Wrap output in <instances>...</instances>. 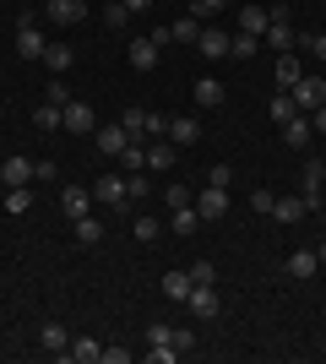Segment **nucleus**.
<instances>
[{
  "instance_id": "obj_1",
  "label": "nucleus",
  "mask_w": 326,
  "mask_h": 364,
  "mask_svg": "<svg viewBox=\"0 0 326 364\" xmlns=\"http://www.w3.org/2000/svg\"><path fill=\"white\" fill-rule=\"evenodd\" d=\"M44 49H49V38L33 28V11H22L16 16V55L22 60H44Z\"/></svg>"
},
{
  "instance_id": "obj_2",
  "label": "nucleus",
  "mask_w": 326,
  "mask_h": 364,
  "mask_svg": "<svg viewBox=\"0 0 326 364\" xmlns=\"http://www.w3.org/2000/svg\"><path fill=\"white\" fill-rule=\"evenodd\" d=\"M60 131H71V136H93V131H98V114H93V104L71 98V104L60 109Z\"/></svg>"
},
{
  "instance_id": "obj_3",
  "label": "nucleus",
  "mask_w": 326,
  "mask_h": 364,
  "mask_svg": "<svg viewBox=\"0 0 326 364\" xmlns=\"http://www.w3.org/2000/svg\"><path fill=\"white\" fill-rule=\"evenodd\" d=\"M261 38L278 49V55H288V49H294V28H288V11H283V6H272V11H266V33H261Z\"/></svg>"
},
{
  "instance_id": "obj_4",
  "label": "nucleus",
  "mask_w": 326,
  "mask_h": 364,
  "mask_svg": "<svg viewBox=\"0 0 326 364\" xmlns=\"http://www.w3.org/2000/svg\"><path fill=\"white\" fill-rule=\"evenodd\" d=\"M321 185H326V158H305V191H299V196H305L310 213H321V207H326V201H321Z\"/></svg>"
},
{
  "instance_id": "obj_5",
  "label": "nucleus",
  "mask_w": 326,
  "mask_h": 364,
  "mask_svg": "<svg viewBox=\"0 0 326 364\" xmlns=\"http://www.w3.org/2000/svg\"><path fill=\"white\" fill-rule=\"evenodd\" d=\"M294 104L310 114V109H321L326 104V76H299L294 82Z\"/></svg>"
},
{
  "instance_id": "obj_6",
  "label": "nucleus",
  "mask_w": 326,
  "mask_h": 364,
  "mask_svg": "<svg viewBox=\"0 0 326 364\" xmlns=\"http://www.w3.org/2000/svg\"><path fill=\"white\" fill-rule=\"evenodd\" d=\"M44 11L55 28H77L82 16H87V0H44Z\"/></svg>"
},
{
  "instance_id": "obj_7",
  "label": "nucleus",
  "mask_w": 326,
  "mask_h": 364,
  "mask_svg": "<svg viewBox=\"0 0 326 364\" xmlns=\"http://www.w3.org/2000/svg\"><path fill=\"white\" fill-rule=\"evenodd\" d=\"M93 201H98V207H125V201H131V196H125V180H120V174H98V180H93Z\"/></svg>"
},
{
  "instance_id": "obj_8",
  "label": "nucleus",
  "mask_w": 326,
  "mask_h": 364,
  "mask_svg": "<svg viewBox=\"0 0 326 364\" xmlns=\"http://www.w3.org/2000/svg\"><path fill=\"white\" fill-rule=\"evenodd\" d=\"M185 310H190L196 321H212L217 310H223V304H217V289H212V283H196V289H190V299H185Z\"/></svg>"
},
{
  "instance_id": "obj_9",
  "label": "nucleus",
  "mask_w": 326,
  "mask_h": 364,
  "mask_svg": "<svg viewBox=\"0 0 326 364\" xmlns=\"http://www.w3.org/2000/svg\"><path fill=\"white\" fill-rule=\"evenodd\" d=\"M229 38H234V33H223V28H212V22H207L202 38H196V49H202L207 60H229Z\"/></svg>"
},
{
  "instance_id": "obj_10",
  "label": "nucleus",
  "mask_w": 326,
  "mask_h": 364,
  "mask_svg": "<svg viewBox=\"0 0 326 364\" xmlns=\"http://www.w3.org/2000/svg\"><path fill=\"white\" fill-rule=\"evenodd\" d=\"M93 141H98V152H104V158H120L125 141H131V131H125V125H98Z\"/></svg>"
},
{
  "instance_id": "obj_11",
  "label": "nucleus",
  "mask_w": 326,
  "mask_h": 364,
  "mask_svg": "<svg viewBox=\"0 0 326 364\" xmlns=\"http://www.w3.org/2000/svg\"><path fill=\"white\" fill-rule=\"evenodd\" d=\"M0 185H6V191H16V185H33V164L22 158V152L0 164Z\"/></svg>"
},
{
  "instance_id": "obj_12",
  "label": "nucleus",
  "mask_w": 326,
  "mask_h": 364,
  "mask_svg": "<svg viewBox=\"0 0 326 364\" xmlns=\"http://www.w3.org/2000/svg\"><path fill=\"white\" fill-rule=\"evenodd\" d=\"M310 136H315L310 114H294V120L283 125V141H288V147H294V152H305V147H310Z\"/></svg>"
},
{
  "instance_id": "obj_13",
  "label": "nucleus",
  "mask_w": 326,
  "mask_h": 364,
  "mask_svg": "<svg viewBox=\"0 0 326 364\" xmlns=\"http://www.w3.org/2000/svg\"><path fill=\"white\" fill-rule=\"evenodd\" d=\"M158 65V38L147 33V38H131V71H153Z\"/></svg>"
},
{
  "instance_id": "obj_14",
  "label": "nucleus",
  "mask_w": 326,
  "mask_h": 364,
  "mask_svg": "<svg viewBox=\"0 0 326 364\" xmlns=\"http://www.w3.org/2000/svg\"><path fill=\"white\" fill-rule=\"evenodd\" d=\"M196 213H202L207 223H212V218H223V213H229V191H217V185H207L202 196H196Z\"/></svg>"
},
{
  "instance_id": "obj_15",
  "label": "nucleus",
  "mask_w": 326,
  "mask_h": 364,
  "mask_svg": "<svg viewBox=\"0 0 326 364\" xmlns=\"http://www.w3.org/2000/svg\"><path fill=\"white\" fill-rule=\"evenodd\" d=\"M60 207H65L71 218H87V213H93V191H82V185H65V191H60Z\"/></svg>"
},
{
  "instance_id": "obj_16",
  "label": "nucleus",
  "mask_w": 326,
  "mask_h": 364,
  "mask_svg": "<svg viewBox=\"0 0 326 364\" xmlns=\"http://www.w3.org/2000/svg\"><path fill=\"white\" fill-rule=\"evenodd\" d=\"M190 98H196V109H217L223 104V82H217V76H202V82L190 87Z\"/></svg>"
},
{
  "instance_id": "obj_17",
  "label": "nucleus",
  "mask_w": 326,
  "mask_h": 364,
  "mask_svg": "<svg viewBox=\"0 0 326 364\" xmlns=\"http://www.w3.org/2000/svg\"><path fill=\"white\" fill-rule=\"evenodd\" d=\"M321 272V256H315V250H294V256H288V277H294V283H305V277H315Z\"/></svg>"
},
{
  "instance_id": "obj_18",
  "label": "nucleus",
  "mask_w": 326,
  "mask_h": 364,
  "mask_svg": "<svg viewBox=\"0 0 326 364\" xmlns=\"http://www.w3.org/2000/svg\"><path fill=\"white\" fill-rule=\"evenodd\" d=\"M60 359H77V364H98V359H104V343H98V337H77V343H71V348H65Z\"/></svg>"
},
{
  "instance_id": "obj_19",
  "label": "nucleus",
  "mask_w": 326,
  "mask_h": 364,
  "mask_svg": "<svg viewBox=\"0 0 326 364\" xmlns=\"http://www.w3.org/2000/svg\"><path fill=\"white\" fill-rule=\"evenodd\" d=\"M174 158H180V147H174L169 136H158L153 147H147V168H163V174H169V168H174Z\"/></svg>"
},
{
  "instance_id": "obj_20",
  "label": "nucleus",
  "mask_w": 326,
  "mask_h": 364,
  "mask_svg": "<svg viewBox=\"0 0 326 364\" xmlns=\"http://www.w3.org/2000/svg\"><path fill=\"white\" fill-rule=\"evenodd\" d=\"M38 348H49V353H65V348H71V332H65L60 321H44V332H38Z\"/></svg>"
},
{
  "instance_id": "obj_21",
  "label": "nucleus",
  "mask_w": 326,
  "mask_h": 364,
  "mask_svg": "<svg viewBox=\"0 0 326 364\" xmlns=\"http://www.w3.org/2000/svg\"><path fill=\"white\" fill-rule=\"evenodd\" d=\"M196 136H202V125H196V114H180V120H169V141H174V147H190Z\"/></svg>"
},
{
  "instance_id": "obj_22",
  "label": "nucleus",
  "mask_w": 326,
  "mask_h": 364,
  "mask_svg": "<svg viewBox=\"0 0 326 364\" xmlns=\"http://www.w3.org/2000/svg\"><path fill=\"white\" fill-rule=\"evenodd\" d=\"M305 213H310L305 196H278V201H272V218H278V223H299Z\"/></svg>"
},
{
  "instance_id": "obj_23",
  "label": "nucleus",
  "mask_w": 326,
  "mask_h": 364,
  "mask_svg": "<svg viewBox=\"0 0 326 364\" xmlns=\"http://www.w3.org/2000/svg\"><path fill=\"white\" fill-rule=\"evenodd\" d=\"M190 289H196V283H190V272H163V299L185 304V299H190Z\"/></svg>"
},
{
  "instance_id": "obj_24",
  "label": "nucleus",
  "mask_w": 326,
  "mask_h": 364,
  "mask_svg": "<svg viewBox=\"0 0 326 364\" xmlns=\"http://www.w3.org/2000/svg\"><path fill=\"white\" fill-rule=\"evenodd\" d=\"M196 38H202V22H196V16H180V22H169V44H196Z\"/></svg>"
},
{
  "instance_id": "obj_25",
  "label": "nucleus",
  "mask_w": 326,
  "mask_h": 364,
  "mask_svg": "<svg viewBox=\"0 0 326 364\" xmlns=\"http://www.w3.org/2000/svg\"><path fill=\"white\" fill-rule=\"evenodd\" d=\"M120 168H125V174H141V168H147V147H141L136 136L125 141V152H120Z\"/></svg>"
},
{
  "instance_id": "obj_26",
  "label": "nucleus",
  "mask_w": 326,
  "mask_h": 364,
  "mask_svg": "<svg viewBox=\"0 0 326 364\" xmlns=\"http://www.w3.org/2000/svg\"><path fill=\"white\" fill-rule=\"evenodd\" d=\"M299 76H305V65H299V55H294V49H288V55H278V82H283V87L294 92V82H299Z\"/></svg>"
},
{
  "instance_id": "obj_27",
  "label": "nucleus",
  "mask_w": 326,
  "mask_h": 364,
  "mask_svg": "<svg viewBox=\"0 0 326 364\" xmlns=\"http://www.w3.org/2000/svg\"><path fill=\"white\" fill-rule=\"evenodd\" d=\"M71 223H77V245H104V223H98L93 213H87V218H71Z\"/></svg>"
},
{
  "instance_id": "obj_28",
  "label": "nucleus",
  "mask_w": 326,
  "mask_h": 364,
  "mask_svg": "<svg viewBox=\"0 0 326 364\" xmlns=\"http://www.w3.org/2000/svg\"><path fill=\"white\" fill-rule=\"evenodd\" d=\"M71 60H77V55H71V44H49V49H44V65H49L55 76L71 71Z\"/></svg>"
},
{
  "instance_id": "obj_29",
  "label": "nucleus",
  "mask_w": 326,
  "mask_h": 364,
  "mask_svg": "<svg viewBox=\"0 0 326 364\" xmlns=\"http://www.w3.org/2000/svg\"><path fill=\"white\" fill-rule=\"evenodd\" d=\"M239 33H250V38H261V33H266V11H261V6H245V11H239Z\"/></svg>"
},
{
  "instance_id": "obj_30",
  "label": "nucleus",
  "mask_w": 326,
  "mask_h": 364,
  "mask_svg": "<svg viewBox=\"0 0 326 364\" xmlns=\"http://www.w3.org/2000/svg\"><path fill=\"white\" fill-rule=\"evenodd\" d=\"M294 114H305V109L294 104V92H278V98H272V120H278V125H288Z\"/></svg>"
},
{
  "instance_id": "obj_31",
  "label": "nucleus",
  "mask_w": 326,
  "mask_h": 364,
  "mask_svg": "<svg viewBox=\"0 0 326 364\" xmlns=\"http://www.w3.org/2000/svg\"><path fill=\"white\" fill-rule=\"evenodd\" d=\"M6 213H11V218L33 213V191H28V185H16V191H6Z\"/></svg>"
},
{
  "instance_id": "obj_32",
  "label": "nucleus",
  "mask_w": 326,
  "mask_h": 364,
  "mask_svg": "<svg viewBox=\"0 0 326 364\" xmlns=\"http://www.w3.org/2000/svg\"><path fill=\"white\" fill-rule=\"evenodd\" d=\"M196 223H202V213H196V207H174V218H169L174 234H196Z\"/></svg>"
},
{
  "instance_id": "obj_33",
  "label": "nucleus",
  "mask_w": 326,
  "mask_h": 364,
  "mask_svg": "<svg viewBox=\"0 0 326 364\" xmlns=\"http://www.w3.org/2000/svg\"><path fill=\"white\" fill-rule=\"evenodd\" d=\"M33 125L38 131H60V104H38L33 109Z\"/></svg>"
},
{
  "instance_id": "obj_34",
  "label": "nucleus",
  "mask_w": 326,
  "mask_h": 364,
  "mask_svg": "<svg viewBox=\"0 0 326 364\" xmlns=\"http://www.w3.org/2000/svg\"><path fill=\"white\" fill-rule=\"evenodd\" d=\"M256 44H261V38H250V33L229 38V60H250V55H256Z\"/></svg>"
},
{
  "instance_id": "obj_35",
  "label": "nucleus",
  "mask_w": 326,
  "mask_h": 364,
  "mask_svg": "<svg viewBox=\"0 0 326 364\" xmlns=\"http://www.w3.org/2000/svg\"><path fill=\"white\" fill-rule=\"evenodd\" d=\"M147 348H174V326L153 321V326H147Z\"/></svg>"
},
{
  "instance_id": "obj_36",
  "label": "nucleus",
  "mask_w": 326,
  "mask_h": 364,
  "mask_svg": "<svg viewBox=\"0 0 326 364\" xmlns=\"http://www.w3.org/2000/svg\"><path fill=\"white\" fill-rule=\"evenodd\" d=\"M120 125L131 131V136H147V109H125V114H120Z\"/></svg>"
},
{
  "instance_id": "obj_37",
  "label": "nucleus",
  "mask_w": 326,
  "mask_h": 364,
  "mask_svg": "<svg viewBox=\"0 0 326 364\" xmlns=\"http://www.w3.org/2000/svg\"><path fill=\"white\" fill-rule=\"evenodd\" d=\"M104 22H109V28H125V22H131L125 0H104Z\"/></svg>"
},
{
  "instance_id": "obj_38",
  "label": "nucleus",
  "mask_w": 326,
  "mask_h": 364,
  "mask_svg": "<svg viewBox=\"0 0 326 364\" xmlns=\"http://www.w3.org/2000/svg\"><path fill=\"white\" fill-rule=\"evenodd\" d=\"M125 196H131V201L153 196V180H147V174H131V180H125Z\"/></svg>"
},
{
  "instance_id": "obj_39",
  "label": "nucleus",
  "mask_w": 326,
  "mask_h": 364,
  "mask_svg": "<svg viewBox=\"0 0 326 364\" xmlns=\"http://www.w3.org/2000/svg\"><path fill=\"white\" fill-rule=\"evenodd\" d=\"M223 6H229V0H190V16H196V22H207V16H217Z\"/></svg>"
},
{
  "instance_id": "obj_40",
  "label": "nucleus",
  "mask_w": 326,
  "mask_h": 364,
  "mask_svg": "<svg viewBox=\"0 0 326 364\" xmlns=\"http://www.w3.org/2000/svg\"><path fill=\"white\" fill-rule=\"evenodd\" d=\"M207 185H217V191H229V185H234V168H229V164H212V168H207Z\"/></svg>"
},
{
  "instance_id": "obj_41",
  "label": "nucleus",
  "mask_w": 326,
  "mask_h": 364,
  "mask_svg": "<svg viewBox=\"0 0 326 364\" xmlns=\"http://www.w3.org/2000/svg\"><path fill=\"white\" fill-rule=\"evenodd\" d=\"M299 44H305V49H310V55H315V60L326 65V33H305V38H299ZM299 44H294V49H299Z\"/></svg>"
},
{
  "instance_id": "obj_42",
  "label": "nucleus",
  "mask_w": 326,
  "mask_h": 364,
  "mask_svg": "<svg viewBox=\"0 0 326 364\" xmlns=\"http://www.w3.org/2000/svg\"><path fill=\"white\" fill-rule=\"evenodd\" d=\"M44 104H71V92H65V82H60V76H55V82H49V87H44Z\"/></svg>"
},
{
  "instance_id": "obj_43",
  "label": "nucleus",
  "mask_w": 326,
  "mask_h": 364,
  "mask_svg": "<svg viewBox=\"0 0 326 364\" xmlns=\"http://www.w3.org/2000/svg\"><path fill=\"white\" fill-rule=\"evenodd\" d=\"M163 201H169V213H174V207H196L185 185H169V191H163Z\"/></svg>"
},
{
  "instance_id": "obj_44",
  "label": "nucleus",
  "mask_w": 326,
  "mask_h": 364,
  "mask_svg": "<svg viewBox=\"0 0 326 364\" xmlns=\"http://www.w3.org/2000/svg\"><path fill=\"white\" fill-rule=\"evenodd\" d=\"M190 283H212L217 289V267L212 261H196V267H190Z\"/></svg>"
},
{
  "instance_id": "obj_45",
  "label": "nucleus",
  "mask_w": 326,
  "mask_h": 364,
  "mask_svg": "<svg viewBox=\"0 0 326 364\" xmlns=\"http://www.w3.org/2000/svg\"><path fill=\"white\" fill-rule=\"evenodd\" d=\"M272 201H278V196H272V191H256V196H250V213L272 218Z\"/></svg>"
},
{
  "instance_id": "obj_46",
  "label": "nucleus",
  "mask_w": 326,
  "mask_h": 364,
  "mask_svg": "<svg viewBox=\"0 0 326 364\" xmlns=\"http://www.w3.org/2000/svg\"><path fill=\"white\" fill-rule=\"evenodd\" d=\"M196 348V332H190V326H174V353H190Z\"/></svg>"
},
{
  "instance_id": "obj_47",
  "label": "nucleus",
  "mask_w": 326,
  "mask_h": 364,
  "mask_svg": "<svg viewBox=\"0 0 326 364\" xmlns=\"http://www.w3.org/2000/svg\"><path fill=\"white\" fill-rule=\"evenodd\" d=\"M136 240H141V245L158 240V218H136Z\"/></svg>"
},
{
  "instance_id": "obj_48",
  "label": "nucleus",
  "mask_w": 326,
  "mask_h": 364,
  "mask_svg": "<svg viewBox=\"0 0 326 364\" xmlns=\"http://www.w3.org/2000/svg\"><path fill=\"white\" fill-rule=\"evenodd\" d=\"M33 180H60V168L49 164V158H38V164H33Z\"/></svg>"
},
{
  "instance_id": "obj_49",
  "label": "nucleus",
  "mask_w": 326,
  "mask_h": 364,
  "mask_svg": "<svg viewBox=\"0 0 326 364\" xmlns=\"http://www.w3.org/2000/svg\"><path fill=\"white\" fill-rule=\"evenodd\" d=\"M147 136H169V120H163V114H147Z\"/></svg>"
},
{
  "instance_id": "obj_50",
  "label": "nucleus",
  "mask_w": 326,
  "mask_h": 364,
  "mask_svg": "<svg viewBox=\"0 0 326 364\" xmlns=\"http://www.w3.org/2000/svg\"><path fill=\"white\" fill-rule=\"evenodd\" d=\"M98 364H131V353H125V348H104V359H98Z\"/></svg>"
},
{
  "instance_id": "obj_51",
  "label": "nucleus",
  "mask_w": 326,
  "mask_h": 364,
  "mask_svg": "<svg viewBox=\"0 0 326 364\" xmlns=\"http://www.w3.org/2000/svg\"><path fill=\"white\" fill-rule=\"evenodd\" d=\"M310 125H315V131L326 136V104H321V109H310Z\"/></svg>"
},
{
  "instance_id": "obj_52",
  "label": "nucleus",
  "mask_w": 326,
  "mask_h": 364,
  "mask_svg": "<svg viewBox=\"0 0 326 364\" xmlns=\"http://www.w3.org/2000/svg\"><path fill=\"white\" fill-rule=\"evenodd\" d=\"M147 6H153V0H125V11H147Z\"/></svg>"
},
{
  "instance_id": "obj_53",
  "label": "nucleus",
  "mask_w": 326,
  "mask_h": 364,
  "mask_svg": "<svg viewBox=\"0 0 326 364\" xmlns=\"http://www.w3.org/2000/svg\"><path fill=\"white\" fill-rule=\"evenodd\" d=\"M315 256H321V267H326V240H321V245H315Z\"/></svg>"
},
{
  "instance_id": "obj_54",
  "label": "nucleus",
  "mask_w": 326,
  "mask_h": 364,
  "mask_svg": "<svg viewBox=\"0 0 326 364\" xmlns=\"http://www.w3.org/2000/svg\"><path fill=\"white\" fill-rule=\"evenodd\" d=\"M321 223H326V207H321Z\"/></svg>"
}]
</instances>
